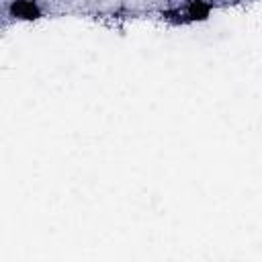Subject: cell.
I'll return each instance as SVG.
<instances>
[{
    "label": "cell",
    "instance_id": "7a4b0ae2",
    "mask_svg": "<svg viewBox=\"0 0 262 262\" xmlns=\"http://www.w3.org/2000/svg\"><path fill=\"white\" fill-rule=\"evenodd\" d=\"M213 4L211 0H186L182 8V18L188 23H203L211 16Z\"/></svg>",
    "mask_w": 262,
    "mask_h": 262
},
{
    "label": "cell",
    "instance_id": "6da1fadb",
    "mask_svg": "<svg viewBox=\"0 0 262 262\" xmlns=\"http://www.w3.org/2000/svg\"><path fill=\"white\" fill-rule=\"evenodd\" d=\"M45 10L39 0H8L6 4V16L20 23H35L43 18Z\"/></svg>",
    "mask_w": 262,
    "mask_h": 262
}]
</instances>
